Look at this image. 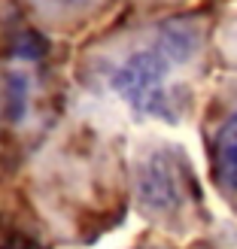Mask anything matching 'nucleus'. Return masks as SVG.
Returning a JSON list of instances; mask_svg holds the SVG:
<instances>
[{"label":"nucleus","mask_w":237,"mask_h":249,"mask_svg":"<svg viewBox=\"0 0 237 249\" xmlns=\"http://www.w3.org/2000/svg\"><path fill=\"white\" fill-rule=\"evenodd\" d=\"M164 58L158 52L131 55L113 76L116 91L140 113H167L164 104Z\"/></svg>","instance_id":"f257e3e1"},{"label":"nucleus","mask_w":237,"mask_h":249,"mask_svg":"<svg viewBox=\"0 0 237 249\" xmlns=\"http://www.w3.org/2000/svg\"><path fill=\"white\" fill-rule=\"evenodd\" d=\"M216 170L222 182L237 189V116H231L216 137Z\"/></svg>","instance_id":"f03ea898"},{"label":"nucleus","mask_w":237,"mask_h":249,"mask_svg":"<svg viewBox=\"0 0 237 249\" xmlns=\"http://www.w3.org/2000/svg\"><path fill=\"white\" fill-rule=\"evenodd\" d=\"M46 3H55V6H70V9H76V6H89V3H94V0H46Z\"/></svg>","instance_id":"7ed1b4c3"}]
</instances>
